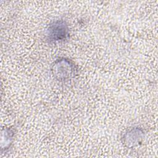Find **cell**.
<instances>
[{
    "instance_id": "obj_1",
    "label": "cell",
    "mask_w": 158,
    "mask_h": 158,
    "mask_svg": "<svg viewBox=\"0 0 158 158\" xmlns=\"http://www.w3.org/2000/svg\"><path fill=\"white\" fill-rule=\"evenodd\" d=\"M68 35V28L63 21H56L51 24L48 29V36L53 41L64 40Z\"/></svg>"
}]
</instances>
